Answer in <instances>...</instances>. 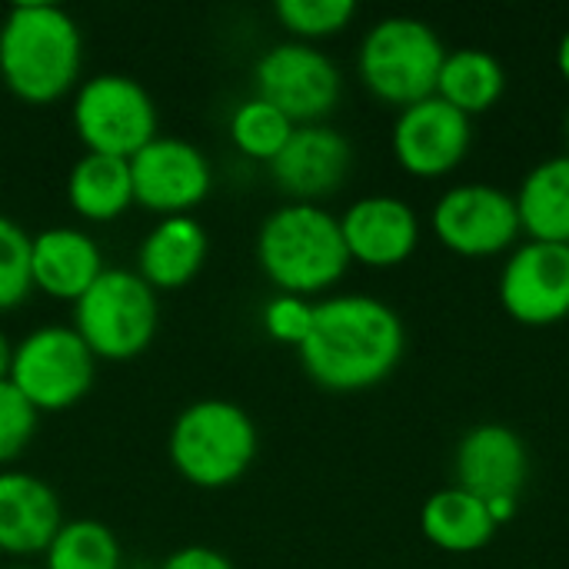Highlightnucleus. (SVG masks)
Masks as SVG:
<instances>
[{"mask_svg": "<svg viewBox=\"0 0 569 569\" xmlns=\"http://www.w3.org/2000/svg\"><path fill=\"white\" fill-rule=\"evenodd\" d=\"M407 330L393 307L377 297L343 293L313 307L300 363L313 383L333 393H357L383 383L403 360Z\"/></svg>", "mask_w": 569, "mask_h": 569, "instance_id": "nucleus-1", "label": "nucleus"}, {"mask_svg": "<svg viewBox=\"0 0 569 569\" xmlns=\"http://www.w3.org/2000/svg\"><path fill=\"white\" fill-rule=\"evenodd\" d=\"M83 37L57 3H13L0 23V77L7 90L33 107L60 100L77 87Z\"/></svg>", "mask_w": 569, "mask_h": 569, "instance_id": "nucleus-2", "label": "nucleus"}, {"mask_svg": "<svg viewBox=\"0 0 569 569\" xmlns=\"http://www.w3.org/2000/svg\"><path fill=\"white\" fill-rule=\"evenodd\" d=\"M257 263L280 293L307 297L340 283L353 260L340 217L317 203H283L257 233Z\"/></svg>", "mask_w": 569, "mask_h": 569, "instance_id": "nucleus-3", "label": "nucleus"}, {"mask_svg": "<svg viewBox=\"0 0 569 569\" xmlns=\"http://www.w3.org/2000/svg\"><path fill=\"white\" fill-rule=\"evenodd\" d=\"M257 447L260 437L250 413L220 397H207L180 410L167 440L173 470L200 490L240 483L257 460Z\"/></svg>", "mask_w": 569, "mask_h": 569, "instance_id": "nucleus-4", "label": "nucleus"}, {"mask_svg": "<svg viewBox=\"0 0 569 569\" xmlns=\"http://www.w3.org/2000/svg\"><path fill=\"white\" fill-rule=\"evenodd\" d=\"M443 60L447 47L427 20L383 17L367 30L357 53V70L377 100L407 110L427 97H437Z\"/></svg>", "mask_w": 569, "mask_h": 569, "instance_id": "nucleus-5", "label": "nucleus"}, {"mask_svg": "<svg viewBox=\"0 0 569 569\" xmlns=\"http://www.w3.org/2000/svg\"><path fill=\"white\" fill-rule=\"evenodd\" d=\"M160 327L157 290L143 283L137 270L107 267L93 287L73 303V330L97 360L140 357Z\"/></svg>", "mask_w": 569, "mask_h": 569, "instance_id": "nucleus-6", "label": "nucleus"}, {"mask_svg": "<svg viewBox=\"0 0 569 569\" xmlns=\"http://www.w3.org/2000/svg\"><path fill=\"white\" fill-rule=\"evenodd\" d=\"M97 373V357L73 327H40L13 343L10 383L37 413L77 407Z\"/></svg>", "mask_w": 569, "mask_h": 569, "instance_id": "nucleus-7", "label": "nucleus"}, {"mask_svg": "<svg viewBox=\"0 0 569 569\" xmlns=\"http://www.w3.org/2000/svg\"><path fill=\"white\" fill-rule=\"evenodd\" d=\"M70 117L87 153L130 160L157 137V103L147 87L127 73H97L83 80Z\"/></svg>", "mask_w": 569, "mask_h": 569, "instance_id": "nucleus-8", "label": "nucleus"}, {"mask_svg": "<svg viewBox=\"0 0 569 569\" xmlns=\"http://www.w3.org/2000/svg\"><path fill=\"white\" fill-rule=\"evenodd\" d=\"M343 77L337 63L313 43L283 40L253 67V97L273 103L293 127L320 123L340 103Z\"/></svg>", "mask_w": 569, "mask_h": 569, "instance_id": "nucleus-9", "label": "nucleus"}, {"mask_svg": "<svg viewBox=\"0 0 569 569\" xmlns=\"http://www.w3.org/2000/svg\"><path fill=\"white\" fill-rule=\"evenodd\" d=\"M430 223L447 250L470 260L510 250L523 230L517 200L490 183H463L447 190L437 200Z\"/></svg>", "mask_w": 569, "mask_h": 569, "instance_id": "nucleus-10", "label": "nucleus"}, {"mask_svg": "<svg viewBox=\"0 0 569 569\" xmlns=\"http://www.w3.org/2000/svg\"><path fill=\"white\" fill-rule=\"evenodd\" d=\"M130 177L133 203L163 217H180L200 207L213 187V170L203 150L190 140L160 133L130 157Z\"/></svg>", "mask_w": 569, "mask_h": 569, "instance_id": "nucleus-11", "label": "nucleus"}, {"mask_svg": "<svg viewBox=\"0 0 569 569\" xmlns=\"http://www.w3.org/2000/svg\"><path fill=\"white\" fill-rule=\"evenodd\" d=\"M500 303L523 327H553L569 317V247L520 243L500 273Z\"/></svg>", "mask_w": 569, "mask_h": 569, "instance_id": "nucleus-12", "label": "nucleus"}, {"mask_svg": "<svg viewBox=\"0 0 569 569\" xmlns=\"http://www.w3.org/2000/svg\"><path fill=\"white\" fill-rule=\"evenodd\" d=\"M473 140V123L440 97H427L400 110L393 123V157L397 163L420 180H437L457 170Z\"/></svg>", "mask_w": 569, "mask_h": 569, "instance_id": "nucleus-13", "label": "nucleus"}, {"mask_svg": "<svg viewBox=\"0 0 569 569\" xmlns=\"http://www.w3.org/2000/svg\"><path fill=\"white\" fill-rule=\"evenodd\" d=\"M350 163L353 147L340 130L327 123H307L297 127L287 147L270 160V177L280 193L290 197V203H317L343 187Z\"/></svg>", "mask_w": 569, "mask_h": 569, "instance_id": "nucleus-14", "label": "nucleus"}, {"mask_svg": "<svg viewBox=\"0 0 569 569\" xmlns=\"http://www.w3.org/2000/svg\"><path fill=\"white\" fill-rule=\"evenodd\" d=\"M457 487L483 503H517L527 487L530 457L520 433L507 423H480L457 447Z\"/></svg>", "mask_w": 569, "mask_h": 569, "instance_id": "nucleus-15", "label": "nucleus"}, {"mask_svg": "<svg viewBox=\"0 0 569 569\" xmlns=\"http://www.w3.org/2000/svg\"><path fill=\"white\" fill-rule=\"evenodd\" d=\"M343 243L350 260L373 267V270H390L400 267L403 260L413 257L420 243V220L413 207L400 197H363L347 207L340 217Z\"/></svg>", "mask_w": 569, "mask_h": 569, "instance_id": "nucleus-16", "label": "nucleus"}, {"mask_svg": "<svg viewBox=\"0 0 569 569\" xmlns=\"http://www.w3.org/2000/svg\"><path fill=\"white\" fill-rule=\"evenodd\" d=\"M60 527V500L47 480L20 470H0V553H43Z\"/></svg>", "mask_w": 569, "mask_h": 569, "instance_id": "nucleus-17", "label": "nucleus"}, {"mask_svg": "<svg viewBox=\"0 0 569 569\" xmlns=\"http://www.w3.org/2000/svg\"><path fill=\"white\" fill-rule=\"evenodd\" d=\"M103 253L97 240L77 227H47L30 237V280L53 300L77 303L103 273Z\"/></svg>", "mask_w": 569, "mask_h": 569, "instance_id": "nucleus-18", "label": "nucleus"}, {"mask_svg": "<svg viewBox=\"0 0 569 569\" xmlns=\"http://www.w3.org/2000/svg\"><path fill=\"white\" fill-rule=\"evenodd\" d=\"M210 237L190 213L163 217L137 250V273L153 290L187 287L207 263Z\"/></svg>", "mask_w": 569, "mask_h": 569, "instance_id": "nucleus-19", "label": "nucleus"}, {"mask_svg": "<svg viewBox=\"0 0 569 569\" xmlns=\"http://www.w3.org/2000/svg\"><path fill=\"white\" fill-rule=\"evenodd\" d=\"M67 203L90 223H110L133 203L130 160L107 153H83L67 177Z\"/></svg>", "mask_w": 569, "mask_h": 569, "instance_id": "nucleus-20", "label": "nucleus"}, {"mask_svg": "<svg viewBox=\"0 0 569 569\" xmlns=\"http://www.w3.org/2000/svg\"><path fill=\"white\" fill-rule=\"evenodd\" d=\"M420 530L443 553H477L493 540L497 523L483 500L460 487H450L423 503Z\"/></svg>", "mask_w": 569, "mask_h": 569, "instance_id": "nucleus-21", "label": "nucleus"}, {"mask_svg": "<svg viewBox=\"0 0 569 569\" xmlns=\"http://www.w3.org/2000/svg\"><path fill=\"white\" fill-rule=\"evenodd\" d=\"M513 200L530 240L569 247V153L537 163Z\"/></svg>", "mask_w": 569, "mask_h": 569, "instance_id": "nucleus-22", "label": "nucleus"}, {"mask_svg": "<svg viewBox=\"0 0 569 569\" xmlns=\"http://www.w3.org/2000/svg\"><path fill=\"white\" fill-rule=\"evenodd\" d=\"M503 87H507V73L493 53L480 47L447 50L440 80H437V97L450 103L453 110H460L463 117H477L497 107V100L503 97Z\"/></svg>", "mask_w": 569, "mask_h": 569, "instance_id": "nucleus-23", "label": "nucleus"}, {"mask_svg": "<svg viewBox=\"0 0 569 569\" xmlns=\"http://www.w3.org/2000/svg\"><path fill=\"white\" fill-rule=\"evenodd\" d=\"M43 569H120V543L100 520H70L43 550Z\"/></svg>", "mask_w": 569, "mask_h": 569, "instance_id": "nucleus-24", "label": "nucleus"}, {"mask_svg": "<svg viewBox=\"0 0 569 569\" xmlns=\"http://www.w3.org/2000/svg\"><path fill=\"white\" fill-rule=\"evenodd\" d=\"M293 130H297L293 120L283 117L273 103H267L260 97L243 100L233 110V117H230V140H233V147L243 157L263 160V163H270L287 147Z\"/></svg>", "mask_w": 569, "mask_h": 569, "instance_id": "nucleus-25", "label": "nucleus"}, {"mask_svg": "<svg viewBox=\"0 0 569 569\" xmlns=\"http://www.w3.org/2000/svg\"><path fill=\"white\" fill-rule=\"evenodd\" d=\"M277 20L283 23L287 33H293L300 43L333 37L350 27L357 17L353 0H280L273 7Z\"/></svg>", "mask_w": 569, "mask_h": 569, "instance_id": "nucleus-26", "label": "nucleus"}, {"mask_svg": "<svg viewBox=\"0 0 569 569\" xmlns=\"http://www.w3.org/2000/svg\"><path fill=\"white\" fill-rule=\"evenodd\" d=\"M30 290V237L20 223L0 213V313L20 307Z\"/></svg>", "mask_w": 569, "mask_h": 569, "instance_id": "nucleus-27", "label": "nucleus"}, {"mask_svg": "<svg viewBox=\"0 0 569 569\" xmlns=\"http://www.w3.org/2000/svg\"><path fill=\"white\" fill-rule=\"evenodd\" d=\"M40 413L17 393L10 380H0V467L13 463L37 433Z\"/></svg>", "mask_w": 569, "mask_h": 569, "instance_id": "nucleus-28", "label": "nucleus"}, {"mask_svg": "<svg viewBox=\"0 0 569 569\" xmlns=\"http://www.w3.org/2000/svg\"><path fill=\"white\" fill-rule=\"evenodd\" d=\"M313 307L317 303H310L307 297L277 293L263 307V330H267V337L300 350L303 340L310 337V327H313Z\"/></svg>", "mask_w": 569, "mask_h": 569, "instance_id": "nucleus-29", "label": "nucleus"}, {"mask_svg": "<svg viewBox=\"0 0 569 569\" xmlns=\"http://www.w3.org/2000/svg\"><path fill=\"white\" fill-rule=\"evenodd\" d=\"M160 569H237L220 550L213 547H183L177 553H170Z\"/></svg>", "mask_w": 569, "mask_h": 569, "instance_id": "nucleus-30", "label": "nucleus"}, {"mask_svg": "<svg viewBox=\"0 0 569 569\" xmlns=\"http://www.w3.org/2000/svg\"><path fill=\"white\" fill-rule=\"evenodd\" d=\"M10 360H13V343H10L7 333L0 330V380L10 377Z\"/></svg>", "mask_w": 569, "mask_h": 569, "instance_id": "nucleus-31", "label": "nucleus"}, {"mask_svg": "<svg viewBox=\"0 0 569 569\" xmlns=\"http://www.w3.org/2000/svg\"><path fill=\"white\" fill-rule=\"evenodd\" d=\"M557 67H560L563 80L569 83V30L563 33V40H560V50H557Z\"/></svg>", "mask_w": 569, "mask_h": 569, "instance_id": "nucleus-32", "label": "nucleus"}, {"mask_svg": "<svg viewBox=\"0 0 569 569\" xmlns=\"http://www.w3.org/2000/svg\"><path fill=\"white\" fill-rule=\"evenodd\" d=\"M7 569H43V567H7Z\"/></svg>", "mask_w": 569, "mask_h": 569, "instance_id": "nucleus-33", "label": "nucleus"}, {"mask_svg": "<svg viewBox=\"0 0 569 569\" xmlns=\"http://www.w3.org/2000/svg\"><path fill=\"white\" fill-rule=\"evenodd\" d=\"M567 137H569V117H567Z\"/></svg>", "mask_w": 569, "mask_h": 569, "instance_id": "nucleus-34", "label": "nucleus"}]
</instances>
